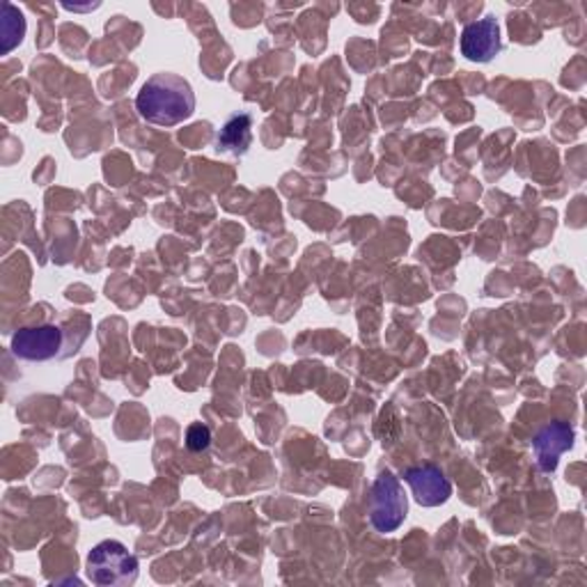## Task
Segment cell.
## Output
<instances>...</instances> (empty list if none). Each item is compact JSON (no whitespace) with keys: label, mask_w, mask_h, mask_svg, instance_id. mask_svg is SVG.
<instances>
[{"label":"cell","mask_w":587,"mask_h":587,"mask_svg":"<svg viewBox=\"0 0 587 587\" xmlns=\"http://www.w3.org/2000/svg\"><path fill=\"white\" fill-rule=\"evenodd\" d=\"M503 51L500 26L494 17L473 21L462 32V53L470 62H492Z\"/></svg>","instance_id":"cell-6"},{"label":"cell","mask_w":587,"mask_h":587,"mask_svg":"<svg viewBox=\"0 0 587 587\" xmlns=\"http://www.w3.org/2000/svg\"><path fill=\"white\" fill-rule=\"evenodd\" d=\"M135 109L150 124L178 126L193 115L195 94L191 83L182 77L156 74L138 92Z\"/></svg>","instance_id":"cell-1"},{"label":"cell","mask_w":587,"mask_h":587,"mask_svg":"<svg viewBox=\"0 0 587 587\" xmlns=\"http://www.w3.org/2000/svg\"><path fill=\"white\" fill-rule=\"evenodd\" d=\"M404 482L411 487V494L421 507L445 505L453 496L451 479H447L445 473L434 464L413 466L404 470Z\"/></svg>","instance_id":"cell-5"},{"label":"cell","mask_w":587,"mask_h":587,"mask_svg":"<svg viewBox=\"0 0 587 587\" xmlns=\"http://www.w3.org/2000/svg\"><path fill=\"white\" fill-rule=\"evenodd\" d=\"M62 350V328L60 326H32L21 328L12 337V354L23 361L42 363L51 361Z\"/></svg>","instance_id":"cell-4"},{"label":"cell","mask_w":587,"mask_h":587,"mask_svg":"<svg viewBox=\"0 0 587 587\" xmlns=\"http://www.w3.org/2000/svg\"><path fill=\"white\" fill-rule=\"evenodd\" d=\"M408 514V498L404 496V489L399 479L384 470L374 479L370 489V524L376 533H395Z\"/></svg>","instance_id":"cell-3"},{"label":"cell","mask_w":587,"mask_h":587,"mask_svg":"<svg viewBox=\"0 0 587 587\" xmlns=\"http://www.w3.org/2000/svg\"><path fill=\"white\" fill-rule=\"evenodd\" d=\"M574 427L567 423H550L542 427L533 438V451L537 455V466L542 473H554L558 459L574 447Z\"/></svg>","instance_id":"cell-7"},{"label":"cell","mask_w":587,"mask_h":587,"mask_svg":"<svg viewBox=\"0 0 587 587\" xmlns=\"http://www.w3.org/2000/svg\"><path fill=\"white\" fill-rule=\"evenodd\" d=\"M212 443V432L206 425L198 423V425H191L189 432H186V447L191 453H204L206 447H210Z\"/></svg>","instance_id":"cell-9"},{"label":"cell","mask_w":587,"mask_h":587,"mask_svg":"<svg viewBox=\"0 0 587 587\" xmlns=\"http://www.w3.org/2000/svg\"><path fill=\"white\" fill-rule=\"evenodd\" d=\"M138 558L115 539L99 542L88 556V576L99 587H126L138 578Z\"/></svg>","instance_id":"cell-2"},{"label":"cell","mask_w":587,"mask_h":587,"mask_svg":"<svg viewBox=\"0 0 587 587\" xmlns=\"http://www.w3.org/2000/svg\"><path fill=\"white\" fill-rule=\"evenodd\" d=\"M251 126H253V120L249 113H239V115H232L225 126L221 129L219 133V150L221 152H227V154H246L249 148H251V141H253V133H251Z\"/></svg>","instance_id":"cell-8"}]
</instances>
